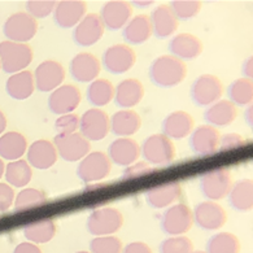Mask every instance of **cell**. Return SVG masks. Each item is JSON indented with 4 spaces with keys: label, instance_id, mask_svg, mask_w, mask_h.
Listing matches in <instances>:
<instances>
[{
    "label": "cell",
    "instance_id": "1",
    "mask_svg": "<svg viewBox=\"0 0 253 253\" xmlns=\"http://www.w3.org/2000/svg\"><path fill=\"white\" fill-rule=\"evenodd\" d=\"M151 80L160 87H174L187 77V65L173 55L157 57L149 68Z\"/></svg>",
    "mask_w": 253,
    "mask_h": 253
},
{
    "label": "cell",
    "instance_id": "2",
    "mask_svg": "<svg viewBox=\"0 0 253 253\" xmlns=\"http://www.w3.org/2000/svg\"><path fill=\"white\" fill-rule=\"evenodd\" d=\"M34 53L28 43L4 41L0 43V64L4 72L16 74L33 63Z\"/></svg>",
    "mask_w": 253,
    "mask_h": 253
},
{
    "label": "cell",
    "instance_id": "3",
    "mask_svg": "<svg viewBox=\"0 0 253 253\" xmlns=\"http://www.w3.org/2000/svg\"><path fill=\"white\" fill-rule=\"evenodd\" d=\"M234 186L232 174L227 168H217L207 171L200 179L201 192L211 201L222 200L229 196Z\"/></svg>",
    "mask_w": 253,
    "mask_h": 253
},
{
    "label": "cell",
    "instance_id": "4",
    "mask_svg": "<svg viewBox=\"0 0 253 253\" xmlns=\"http://www.w3.org/2000/svg\"><path fill=\"white\" fill-rule=\"evenodd\" d=\"M140 152L147 163L164 165V164H170L175 159L177 149L169 136L165 134H153L144 140Z\"/></svg>",
    "mask_w": 253,
    "mask_h": 253
},
{
    "label": "cell",
    "instance_id": "5",
    "mask_svg": "<svg viewBox=\"0 0 253 253\" xmlns=\"http://www.w3.org/2000/svg\"><path fill=\"white\" fill-rule=\"evenodd\" d=\"M124 225V215L116 208L95 209L87 219V230L91 235H113Z\"/></svg>",
    "mask_w": 253,
    "mask_h": 253
},
{
    "label": "cell",
    "instance_id": "6",
    "mask_svg": "<svg viewBox=\"0 0 253 253\" xmlns=\"http://www.w3.org/2000/svg\"><path fill=\"white\" fill-rule=\"evenodd\" d=\"M38 32V21L28 12H17L8 17L3 26V33L8 41L28 43Z\"/></svg>",
    "mask_w": 253,
    "mask_h": 253
},
{
    "label": "cell",
    "instance_id": "7",
    "mask_svg": "<svg viewBox=\"0 0 253 253\" xmlns=\"http://www.w3.org/2000/svg\"><path fill=\"white\" fill-rule=\"evenodd\" d=\"M112 171V161L107 153L96 151L90 152L84 159L81 160L77 174L84 183H92L107 178Z\"/></svg>",
    "mask_w": 253,
    "mask_h": 253
},
{
    "label": "cell",
    "instance_id": "8",
    "mask_svg": "<svg viewBox=\"0 0 253 253\" xmlns=\"http://www.w3.org/2000/svg\"><path fill=\"white\" fill-rule=\"evenodd\" d=\"M53 144L60 156L69 163L84 159L91 151V143L81 132L57 134L53 139Z\"/></svg>",
    "mask_w": 253,
    "mask_h": 253
},
{
    "label": "cell",
    "instance_id": "9",
    "mask_svg": "<svg viewBox=\"0 0 253 253\" xmlns=\"http://www.w3.org/2000/svg\"><path fill=\"white\" fill-rule=\"evenodd\" d=\"M81 134L88 142H99L107 138L111 131V118L99 108L88 109L82 115L80 122Z\"/></svg>",
    "mask_w": 253,
    "mask_h": 253
},
{
    "label": "cell",
    "instance_id": "10",
    "mask_svg": "<svg viewBox=\"0 0 253 253\" xmlns=\"http://www.w3.org/2000/svg\"><path fill=\"white\" fill-rule=\"evenodd\" d=\"M194 222V211L187 204H175L164 213L161 229L168 235H183L190 231Z\"/></svg>",
    "mask_w": 253,
    "mask_h": 253
},
{
    "label": "cell",
    "instance_id": "11",
    "mask_svg": "<svg viewBox=\"0 0 253 253\" xmlns=\"http://www.w3.org/2000/svg\"><path fill=\"white\" fill-rule=\"evenodd\" d=\"M223 95V84L218 77L213 74H203L191 87V96L200 107H211Z\"/></svg>",
    "mask_w": 253,
    "mask_h": 253
},
{
    "label": "cell",
    "instance_id": "12",
    "mask_svg": "<svg viewBox=\"0 0 253 253\" xmlns=\"http://www.w3.org/2000/svg\"><path fill=\"white\" fill-rule=\"evenodd\" d=\"M81 101L82 94L78 87L74 84H61L52 91L48 99V107L55 115L63 116L73 113L80 107Z\"/></svg>",
    "mask_w": 253,
    "mask_h": 253
},
{
    "label": "cell",
    "instance_id": "13",
    "mask_svg": "<svg viewBox=\"0 0 253 253\" xmlns=\"http://www.w3.org/2000/svg\"><path fill=\"white\" fill-rule=\"evenodd\" d=\"M33 76L35 81V88L42 92H48L61 86L65 80V69L59 61L45 60L42 64H39Z\"/></svg>",
    "mask_w": 253,
    "mask_h": 253
},
{
    "label": "cell",
    "instance_id": "14",
    "mask_svg": "<svg viewBox=\"0 0 253 253\" xmlns=\"http://www.w3.org/2000/svg\"><path fill=\"white\" fill-rule=\"evenodd\" d=\"M135 51L127 44L111 45L104 52L103 63L108 72L115 74H124L135 65Z\"/></svg>",
    "mask_w": 253,
    "mask_h": 253
},
{
    "label": "cell",
    "instance_id": "15",
    "mask_svg": "<svg viewBox=\"0 0 253 253\" xmlns=\"http://www.w3.org/2000/svg\"><path fill=\"white\" fill-rule=\"evenodd\" d=\"M194 221L201 229L215 231L223 227L227 221L225 208L215 201H204L196 205L194 211Z\"/></svg>",
    "mask_w": 253,
    "mask_h": 253
},
{
    "label": "cell",
    "instance_id": "16",
    "mask_svg": "<svg viewBox=\"0 0 253 253\" xmlns=\"http://www.w3.org/2000/svg\"><path fill=\"white\" fill-rule=\"evenodd\" d=\"M105 26L101 21L100 14L88 13L76 26L73 37L78 45L90 47V45H94L95 43H97L103 38Z\"/></svg>",
    "mask_w": 253,
    "mask_h": 253
},
{
    "label": "cell",
    "instance_id": "17",
    "mask_svg": "<svg viewBox=\"0 0 253 253\" xmlns=\"http://www.w3.org/2000/svg\"><path fill=\"white\" fill-rule=\"evenodd\" d=\"M132 4L125 0H111L101 9V21L109 30H120L125 28L131 20Z\"/></svg>",
    "mask_w": 253,
    "mask_h": 253
},
{
    "label": "cell",
    "instance_id": "18",
    "mask_svg": "<svg viewBox=\"0 0 253 253\" xmlns=\"http://www.w3.org/2000/svg\"><path fill=\"white\" fill-rule=\"evenodd\" d=\"M87 4L84 0H63L56 3L53 18L60 28H74L86 16Z\"/></svg>",
    "mask_w": 253,
    "mask_h": 253
},
{
    "label": "cell",
    "instance_id": "19",
    "mask_svg": "<svg viewBox=\"0 0 253 253\" xmlns=\"http://www.w3.org/2000/svg\"><path fill=\"white\" fill-rule=\"evenodd\" d=\"M101 72V64L96 56L90 52L76 55L70 63V73L78 82H92Z\"/></svg>",
    "mask_w": 253,
    "mask_h": 253
},
{
    "label": "cell",
    "instance_id": "20",
    "mask_svg": "<svg viewBox=\"0 0 253 253\" xmlns=\"http://www.w3.org/2000/svg\"><path fill=\"white\" fill-rule=\"evenodd\" d=\"M221 134L218 128L211 125H201L191 132L190 146L196 153L211 155L219 148Z\"/></svg>",
    "mask_w": 253,
    "mask_h": 253
},
{
    "label": "cell",
    "instance_id": "21",
    "mask_svg": "<svg viewBox=\"0 0 253 253\" xmlns=\"http://www.w3.org/2000/svg\"><path fill=\"white\" fill-rule=\"evenodd\" d=\"M140 146L131 138H118L108 148V157L117 165L128 167L140 157Z\"/></svg>",
    "mask_w": 253,
    "mask_h": 253
},
{
    "label": "cell",
    "instance_id": "22",
    "mask_svg": "<svg viewBox=\"0 0 253 253\" xmlns=\"http://www.w3.org/2000/svg\"><path fill=\"white\" fill-rule=\"evenodd\" d=\"M57 149L52 142L47 139H39L32 143L28 149V163L30 167L45 170L52 168L57 161Z\"/></svg>",
    "mask_w": 253,
    "mask_h": 253
},
{
    "label": "cell",
    "instance_id": "23",
    "mask_svg": "<svg viewBox=\"0 0 253 253\" xmlns=\"http://www.w3.org/2000/svg\"><path fill=\"white\" fill-rule=\"evenodd\" d=\"M171 55L179 60H194L203 53L204 45L200 39L190 33H180L175 35L169 43Z\"/></svg>",
    "mask_w": 253,
    "mask_h": 253
},
{
    "label": "cell",
    "instance_id": "24",
    "mask_svg": "<svg viewBox=\"0 0 253 253\" xmlns=\"http://www.w3.org/2000/svg\"><path fill=\"white\" fill-rule=\"evenodd\" d=\"M151 24L153 28V34L159 38H168L171 37L178 30L179 21L174 14L173 9L168 4H161L153 9L151 14Z\"/></svg>",
    "mask_w": 253,
    "mask_h": 253
},
{
    "label": "cell",
    "instance_id": "25",
    "mask_svg": "<svg viewBox=\"0 0 253 253\" xmlns=\"http://www.w3.org/2000/svg\"><path fill=\"white\" fill-rule=\"evenodd\" d=\"M194 117L184 111H177L170 113L163 124V131L167 136L173 139H183L191 135L194 131Z\"/></svg>",
    "mask_w": 253,
    "mask_h": 253
},
{
    "label": "cell",
    "instance_id": "26",
    "mask_svg": "<svg viewBox=\"0 0 253 253\" xmlns=\"http://www.w3.org/2000/svg\"><path fill=\"white\" fill-rule=\"evenodd\" d=\"M182 196V186L179 182H169L160 184L147 191V200L151 207L163 209L177 203Z\"/></svg>",
    "mask_w": 253,
    "mask_h": 253
},
{
    "label": "cell",
    "instance_id": "27",
    "mask_svg": "<svg viewBox=\"0 0 253 253\" xmlns=\"http://www.w3.org/2000/svg\"><path fill=\"white\" fill-rule=\"evenodd\" d=\"M144 96V86L135 78H127L118 84L115 91V100L124 109L138 105Z\"/></svg>",
    "mask_w": 253,
    "mask_h": 253
},
{
    "label": "cell",
    "instance_id": "28",
    "mask_svg": "<svg viewBox=\"0 0 253 253\" xmlns=\"http://www.w3.org/2000/svg\"><path fill=\"white\" fill-rule=\"evenodd\" d=\"M142 126V118L131 109L116 112L111 120V128L120 138H130L136 134Z\"/></svg>",
    "mask_w": 253,
    "mask_h": 253
},
{
    "label": "cell",
    "instance_id": "29",
    "mask_svg": "<svg viewBox=\"0 0 253 253\" xmlns=\"http://www.w3.org/2000/svg\"><path fill=\"white\" fill-rule=\"evenodd\" d=\"M7 94L14 100H25L33 95L35 91L34 76L30 70H22L12 74L5 84Z\"/></svg>",
    "mask_w": 253,
    "mask_h": 253
},
{
    "label": "cell",
    "instance_id": "30",
    "mask_svg": "<svg viewBox=\"0 0 253 253\" xmlns=\"http://www.w3.org/2000/svg\"><path fill=\"white\" fill-rule=\"evenodd\" d=\"M238 118V108L230 100H218L214 104H211L205 112V120L211 126H225L231 125L232 122Z\"/></svg>",
    "mask_w": 253,
    "mask_h": 253
},
{
    "label": "cell",
    "instance_id": "31",
    "mask_svg": "<svg viewBox=\"0 0 253 253\" xmlns=\"http://www.w3.org/2000/svg\"><path fill=\"white\" fill-rule=\"evenodd\" d=\"M28 152V140L21 132L9 131L0 136V157L16 161Z\"/></svg>",
    "mask_w": 253,
    "mask_h": 253
},
{
    "label": "cell",
    "instance_id": "32",
    "mask_svg": "<svg viewBox=\"0 0 253 253\" xmlns=\"http://www.w3.org/2000/svg\"><path fill=\"white\" fill-rule=\"evenodd\" d=\"M153 34V28L147 14H139L131 18L124 28V38L131 44H142Z\"/></svg>",
    "mask_w": 253,
    "mask_h": 253
},
{
    "label": "cell",
    "instance_id": "33",
    "mask_svg": "<svg viewBox=\"0 0 253 253\" xmlns=\"http://www.w3.org/2000/svg\"><path fill=\"white\" fill-rule=\"evenodd\" d=\"M56 232H57V226L53 219L49 218L29 223L24 229V235L28 242L34 243L37 246L51 242L55 238Z\"/></svg>",
    "mask_w": 253,
    "mask_h": 253
},
{
    "label": "cell",
    "instance_id": "34",
    "mask_svg": "<svg viewBox=\"0 0 253 253\" xmlns=\"http://www.w3.org/2000/svg\"><path fill=\"white\" fill-rule=\"evenodd\" d=\"M4 175L7 179V183L13 187L21 188L28 186L33 178V168L26 160H16L12 161L5 167Z\"/></svg>",
    "mask_w": 253,
    "mask_h": 253
},
{
    "label": "cell",
    "instance_id": "35",
    "mask_svg": "<svg viewBox=\"0 0 253 253\" xmlns=\"http://www.w3.org/2000/svg\"><path fill=\"white\" fill-rule=\"evenodd\" d=\"M230 203L236 211H247L253 208V182L242 179L236 182L230 191Z\"/></svg>",
    "mask_w": 253,
    "mask_h": 253
},
{
    "label": "cell",
    "instance_id": "36",
    "mask_svg": "<svg viewBox=\"0 0 253 253\" xmlns=\"http://www.w3.org/2000/svg\"><path fill=\"white\" fill-rule=\"evenodd\" d=\"M115 91L116 88L111 81L100 78L91 82L87 88V97L95 107H105L115 100Z\"/></svg>",
    "mask_w": 253,
    "mask_h": 253
},
{
    "label": "cell",
    "instance_id": "37",
    "mask_svg": "<svg viewBox=\"0 0 253 253\" xmlns=\"http://www.w3.org/2000/svg\"><path fill=\"white\" fill-rule=\"evenodd\" d=\"M240 242L231 232H218L209 239L207 253H239Z\"/></svg>",
    "mask_w": 253,
    "mask_h": 253
},
{
    "label": "cell",
    "instance_id": "38",
    "mask_svg": "<svg viewBox=\"0 0 253 253\" xmlns=\"http://www.w3.org/2000/svg\"><path fill=\"white\" fill-rule=\"evenodd\" d=\"M45 201H47V195L42 190L25 188L14 199V211H24L35 207H42L43 204H45Z\"/></svg>",
    "mask_w": 253,
    "mask_h": 253
},
{
    "label": "cell",
    "instance_id": "39",
    "mask_svg": "<svg viewBox=\"0 0 253 253\" xmlns=\"http://www.w3.org/2000/svg\"><path fill=\"white\" fill-rule=\"evenodd\" d=\"M231 103L238 105H251L253 100V82L248 78H239L229 88Z\"/></svg>",
    "mask_w": 253,
    "mask_h": 253
},
{
    "label": "cell",
    "instance_id": "40",
    "mask_svg": "<svg viewBox=\"0 0 253 253\" xmlns=\"http://www.w3.org/2000/svg\"><path fill=\"white\" fill-rule=\"evenodd\" d=\"M91 253H122L124 244L117 236H95L90 243Z\"/></svg>",
    "mask_w": 253,
    "mask_h": 253
},
{
    "label": "cell",
    "instance_id": "41",
    "mask_svg": "<svg viewBox=\"0 0 253 253\" xmlns=\"http://www.w3.org/2000/svg\"><path fill=\"white\" fill-rule=\"evenodd\" d=\"M161 253H192L194 252V243L190 238L183 235L170 236L164 240L160 246Z\"/></svg>",
    "mask_w": 253,
    "mask_h": 253
},
{
    "label": "cell",
    "instance_id": "42",
    "mask_svg": "<svg viewBox=\"0 0 253 253\" xmlns=\"http://www.w3.org/2000/svg\"><path fill=\"white\" fill-rule=\"evenodd\" d=\"M201 5L203 4L199 0H174L170 4V8L173 9L178 20H190L198 16Z\"/></svg>",
    "mask_w": 253,
    "mask_h": 253
},
{
    "label": "cell",
    "instance_id": "43",
    "mask_svg": "<svg viewBox=\"0 0 253 253\" xmlns=\"http://www.w3.org/2000/svg\"><path fill=\"white\" fill-rule=\"evenodd\" d=\"M55 7L56 1H53V0H30L26 3L28 13L35 20L48 17L49 14L53 13Z\"/></svg>",
    "mask_w": 253,
    "mask_h": 253
},
{
    "label": "cell",
    "instance_id": "44",
    "mask_svg": "<svg viewBox=\"0 0 253 253\" xmlns=\"http://www.w3.org/2000/svg\"><path fill=\"white\" fill-rule=\"evenodd\" d=\"M81 117L76 113H68V115L60 116L55 122V127L57 134H72L77 132L80 128Z\"/></svg>",
    "mask_w": 253,
    "mask_h": 253
},
{
    "label": "cell",
    "instance_id": "45",
    "mask_svg": "<svg viewBox=\"0 0 253 253\" xmlns=\"http://www.w3.org/2000/svg\"><path fill=\"white\" fill-rule=\"evenodd\" d=\"M246 143L244 138H243L240 134L238 132H230V134H226L221 138L219 140V148L221 151H230V149L238 148V147L243 146Z\"/></svg>",
    "mask_w": 253,
    "mask_h": 253
},
{
    "label": "cell",
    "instance_id": "46",
    "mask_svg": "<svg viewBox=\"0 0 253 253\" xmlns=\"http://www.w3.org/2000/svg\"><path fill=\"white\" fill-rule=\"evenodd\" d=\"M14 201V190L8 183H0V211H7Z\"/></svg>",
    "mask_w": 253,
    "mask_h": 253
},
{
    "label": "cell",
    "instance_id": "47",
    "mask_svg": "<svg viewBox=\"0 0 253 253\" xmlns=\"http://www.w3.org/2000/svg\"><path fill=\"white\" fill-rule=\"evenodd\" d=\"M151 167L147 163H134L132 165H128L124 173V179H131V178L142 177L151 173Z\"/></svg>",
    "mask_w": 253,
    "mask_h": 253
},
{
    "label": "cell",
    "instance_id": "48",
    "mask_svg": "<svg viewBox=\"0 0 253 253\" xmlns=\"http://www.w3.org/2000/svg\"><path fill=\"white\" fill-rule=\"evenodd\" d=\"M122 253H153L151 247L143 242H132L124 248Z\"/></svg>",
    "mask_w": 253,
    "mask_h": 253
},
{
    "label": "cell",
    "instance_id": "49",
    "mask_svg": "<svg viewBox=\"0 0 253 253\" xmlns=\"http://www.w3.org/2000/svg\"><path fill=\"white\" fill-rule=\"evenodd\" d=\"M13 253H42V250L39 248L37 244L30 242L20 243L16 248H14Z\"/></svg>",
    "mask_w": 253,
    "mask_h": 253
},
{
    "label": "cell",
    "instance_id": "50",
    "mask_svg": "<svg viewBox=\"0 0 253 253\" xmlns=\"http://www.w3.org/2000/svg\"><path fill=\"white\" fill-rule=\"evenodd\" d=\"M243 73L246 74V78L248 80H252V76H253V60L252 57L247 60L244 65H243Z\"/></svg>",
    "mask_w": 253,
    "mask_h": 253
},
{
    "label": "cell",
    "instance_id": "51",
    "mask_svg": "<svg viewBox=\"0 0 253 253\" xmlns=\"http://www.w3.org/2000/svg\"><path fill=\"white\" fill-rule=\"evenodd\" d=\"M5 128H7V117L0 111V135L5 131Z\"/></svg>",
    "mask_w": 253,
    "mask_h": 253
},
{
    "label": "cell",
    "instance_id": "52",
    "mask_svg": "<svg viewBox=\"0 0 253 253\" xmlns=\"http://www.w3.org/2000/svg\"><path fill=\"white\" fill-rule=\"evenodd\" d=\"M244 116H246V121L248 122L251 126H252V124H253V107H252V104L248 107V109L246 111V115H244Z\"/></svg>",
    "mask_w": 253,
    "mask_h": 253
},
{
    "label": "cell",
    "instance_id": "53",
    "mask_svg": "<svg viewBox=\"0 0 253 253\" xmlns=\"http://www.w3.org/2000/svg\"><path fill=\"white\" fill-rule=\"evenodd\" d=\"M134 4L139 5L140 8H147L148 5H152L153 1H151V0H148V1H134Z\"/></svg>",
    "mask_w": 253,
    "mask_h": 253
},
{
    "label": "cell",
    "instance_id": "54",
    "mask_svg": "<svg viewBox=\"0 0 253 253\" xmlns=\"http://www.w3.org/2000/svg\"><path fill=\"white\" fill-rule=\"evenodd\" d=\"M4 170H5V165H4L3 160L0 159V179H1V177L4 175Z\"/></svg>",
    "mask_w": 253,
    "mask_h": 253
},
{
    "label": "cell",
    "instance_id": "55",
    "mask_svg": "<svg viewBox=\"0 0 253 253\" xmlns=\"http://www.w3.org/2000/svg\"><path fill=\"white\" fill-rule=\"evenodd\" d=\"M192 253H207V252H204V251H194Z\"/></svg>",
    "mask_w": 253,
    "mask_h": 253
},
{
    "label": "cell",
    "instance_id": "56",
    "mask_svg": "<svg viewBox=\"0 0 253 253\" xmlns=\"http://www.w3.org/2000/svg\"><path fill=\"white\" fill-rule=\"evenodd\" d=\"M76 253H91V252H87V251H80V252H76Z\"/></svg>",
    "mask_w": 253,
    "mask_h": 253
},
{
    "label": "cell",
    "instance_id": "57",
    "mask_svg": "<svg viewBox=\"0 0 253 253\" xmlns=\"http://www.w3.org/2000/svg\"><path fill=\"white\" fill-rule=\"evenodd\" d=\"M0 69H1V64H0Z\"/></svg>",
    "mask_w": 253,
    "mask_h": 253
}]
</instances>
